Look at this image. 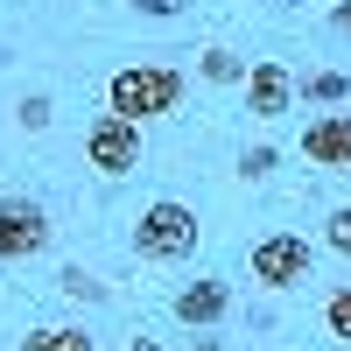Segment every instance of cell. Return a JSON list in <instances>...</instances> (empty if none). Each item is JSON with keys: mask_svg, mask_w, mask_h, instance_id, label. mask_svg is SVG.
<instances>
[{"mask_svg": "<svg viewBox=\"0 0 351 351\" xmlns=\"http://www.w3.org/2000/svg\"><path fill=\"white\" fill-rule=\"evenodd\" d=\"M324 246L351 260V204H337V211H330V232H324Z\"/></svg>", "mask_w": 351, "mask_h": 351, "instance_id": "14", "label": "cell"}, {"mask_svg": "<svg viewBox=\"0 0 351 351\" xmlns=\"http://www.w3.org/2000/svg\"><path fill=\"white\" fill-rule=\"evenodd\" d=\"M134 253L141 260H183V253H197V211L176 204V197H155L148 211L134 218Z\"/></svg>", "mask_w": 351, "mask_h": 351, "instance_id": "2", "label": "cell"}, {"mask_svg": "<svg viewBox=\"0 0 351 351\" xmlns=\"http://www.w3.org/2000/svg\"><path fill=\"white\" fill-rule=\"evenodd\" d=\"M225 309H232V288H225V281H190L183 295H176V316H183L190 330H211Z\"/></svg>", "mask_w": 351, "mask_h": 351, "instance_id": "8", "label": "cell"}, {"mask_svg": "<svg viewBox=\"0 0 351 351\" xmlns=\"http://www.w3.org/2000/svg\"><path fill=\"white\" fill-rule=\"evenodd\" d=\"M316 274V253L302 232H267V239L253 246V281L260 288H302Z\"/></svg>", "mask_w": 351, "mask_h": 351, "instance_id": "3", "label": "cell"}, {"mask_svg": "<svg viewBox=\"0 0 351 351\" xmlns=\"http://www.w3.org/2000/svg\"><path fill=\"white\" fill-rule=\"evenodd\" d=\"M21 351H92V337H84L77 324H49V330H28Z\"/></svg>", "mask_w": 351, "mask_h": 351, "instance_id": "9", "label": "cell"}, {"mask_svg": "<svg viewBox=\"0 0 351 351\" xmlns=\"http://www.w3.org/2000/svg\"><path fill=\"white\" fill-rule=\"evenodd\" d=\"M197 71L211 77V84H246V64H239L232 49H204V56H197Z\"/></svg>", "mask_w": 351, "mask_h": 351, "instance_id": "10", "label": "cell"}, {"mask_svg": "<svg viewBox=\"0 0 351 351\" xmlns=\"http://www.w3.org/2000/svg\"><path fill=\"white\" fill-rule=\"evenodd\" d=\"M267 169H274V148H246L239 155V176H267Z\"/></svg>", "mask_w": 351, "mask_h": 351, "instance_id": "16", "label": "cell"}, {"mask_svg": "<svg viewBox=\"0 0 351 351\" xmlns=\"http://www.w3.org/2000/svg\"><path fill=\"white\" fill-rule=\"evenodd\" d=\"M302 155H309L316 169H351V112H324V120H309Z\"/></svg>", "mask_w": 351, "mask_h": 351, "instance_id": "6", "label": "cell"}, {"mask_svg": "<svg viewBox=\"0 0 351 351\" xmlns=\"http://www.w3.org/2000/svg\"><path fill=\"white\" fill-rule=\"evenodd\" d=\"M324 330L351 344V288H330V295H324Z\"/></svg>", "mask_w": 351, "mask_h": 351, "instance_id": "11", "label": "cell"}, {"mask_svg": "<svg viewBox=\"0 0 351 351\" xmlns=\"http://www.w3.org/2000/svg\"><path fill=\"white\" fill-rule=\"evenodd\" d=\"M127 351H162V344H148V337H134V344H127Z\"/></svg>", "mask_w": 351, "mask_h": 351, "instance_id": "20", "label": "cell"}, {"mask_svg": "<svg viewBox=\"0 0 351 351\" xmlns=\"http://www.w3.org/2000/svg\"><path fill=\"white\" fill-rule=\"evenodd\" d=\"M330 21H337L344 36H351V0H337V8H330Z\"/></svg>", "mask_w": 351, "mask_h": 351, "instance_id": "18", "label": "cell"}, {"mask_svg": "<svg viewBox=\"0 0 351 351\" xmlns=\"http://www.w3.org/2000/svg\"><path fill=\"white\" fill-rule=\"evenodd\" d=\"M141 14H155V21H169V14H183V0H134Z\"/></svg>", "mask_w": 351, "mask_h": 351, "instance_id": "17", "label": "cell"}, {"mask_svg": "<svg viewBox=\"0 0 351 351\" xmlns=\"http://www.w3.org/2000/svg\"><path fill=\"white\" fill-rule=\"evenodd\" d=\"M176 99H183V71L176 64H127V71L106 77V112H120V120H134V127L176 112Z\"/></svg>", "mask_w": 351, "mask_h": 351, "instance_id": "1", "label": "cell"}, {"mask_svg": "<svg viewBox=\"0 0 351 351\" xmlns=\"http://www.w3.org/2000/svg\"><path fill=\"white\" fill-rule=\"evenodd\" d=\"M288 99H295V77H288L281 64H253L246 71V106L260 112V120H281Z\"/></svg>", "mask_w": 351, "mask_h": 351, "instance_id": "7", "label": "cell"}, {"mask_svg": "<svg viewBox=\"0 0 351 351\" xmlns=\"http://www.w3.org/2000/svg\"><path fill=\"white\" fill-rule=\"evenodd\" d=\"M344 351H351V344H344Z\"/></svg>", "mask_w": 351, "mask_h": 351, "instance_id": "22", "label": "cell"}, {"mask_svg": "<svg viewBox=\"0 0 351 351\" xmlns=\"http://www.w3.org/2000/svg\"><path fill=\"white\" fill-rule=\"evenodd\" d=\"M274 8H295V0H274Z\"/></svg>", "mask_w": 351, "mask_h": 351, "instance_id": "21", "label": "cell"}, {"mask_svg": "<svg viewBox=\"0 0 351 351\" xmlns=\"http://www.w3.org/2000/svg\"><path fill=\"white\" fill-rule=\"evenodd\" d=\"M190 351H225V344H218V337H197V344H190Z\"/></svg>", "mask_w": 351, "mask_h": 351, "instance_id": "19", "label": "cell"}, {"mask_svg": "<svg viewBox=\"0 0 351 351\" xmlns=\"http://www.w3.org/2000/svg\"><path fill=\"white\" fill-rule=\"evenodd\" d=\"M84 162H92L99 176H127V169H141V127L120 120V112L92 120V127H84Z\"/></svg>", "mask_w": 351, "mask_h": 351, "instance_id": "4", "label": "cell"}, {"mask_svg": "<svg viewBox=\"0 0 351 351\" xmlns=\"http://www.w3.org/2000/svg\"><path fill=\"white\" fill-rule=\"evenodd\" d=\"M43 246H49V218H43V204L8 197V204H0V260H36Z\"/></svg>", "mask_w": 351, "mask_h": 351, "instance_id": "5", "label": "cell"}, {"mask_svg": "<svg viewBox=\"0 0 351 351\" xmlns=\"http://www.w3.org/2000/svg\"><path fill=\"white\" fill-rule=\"evenodd\" d=\"M14 120H21L28 134H43V127H49V99H43V92H36V99H21V112H14Z\"/></svg>", "mask_w": 351, "mask_h": 351, "instance_id": "15", "label": "cell"}, {"mask_svg": "<svg viewBox=\"0 0 351 351\" xmlns=\"http://www.w3.org/2000/svg\"><path fill=\"white\" fill-rule=\"evenodd\" d=\"M302 92L330 106V99H344V92H351V77H344V71H316V77H302Z\"/></svg>", "mask_w": 351, "mask_h": 351, "instance_id": "12", "label": "cell"}, {"mask_svg": "<svg viewBox=\"0 0 351 351\" xmlns=\"http://www.w3.org/2000/svg\"><path fill=\"white\" fill-rule=\"evenodd\" d=\"M56 281H64V295H77V302H99V295H106V281H99V274H84V267H64Z\"/></svg>", "mask_w": 351, "mask_h": 351, "instance_id": "13", "label": "cell"}]
</instances>
